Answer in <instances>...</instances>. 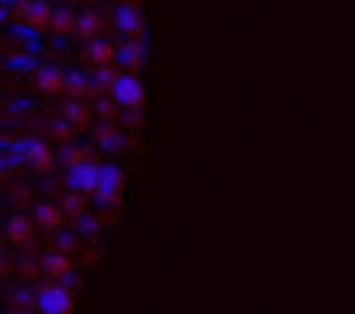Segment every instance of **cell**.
Instances as JSON below:
<instances>
[{
	"instance_id": "1",
	"label": "cell",
	"mask_w": 355,
	"mask_h": 314,
	"mask_svg": "<svg viewBox=\"0 0 355 314\" xmlns=\"http://www.w3.org/2000/svg\"><path fill=\"white\" fill-rule=\"evenodd\" d=\"M107 94H111V101L118 104V110L138 114V110L145 107V83L138 80V73H114Z\"/></svg>"
},
{
	"instance_id": "2",
	"label": "cell",
	"mask_w": 355,
	"mask_h": 314,
	"mask_svg": "<svg viewBox=\"0 0 355 314\" xmlns=\"http://www.w3.org/2000/svg\"><path fill=\"white\" fill-rule=\"evenodd\" d=\"M111 24L118 28V35L124 42H138V35L145 31V14L138 7V0H121L111 14Z\"/></svg>"
},
{
	"instance_id": "3",
	"label": "cell",
	"mask_w": 355,
	"mask_h": 314,
	"mask_svg": "<svg viewBox=\"0 0 355 314\" xmlns=\"http://www.w3.org/2000/svg\"><path fill=\"white\" fill-rule=\"evenodd\" d=\"M35 308H38V314H73L76 301H73V294H69L62 283H55V287H45V290L38 294Z\"/></svg>"
},
{
	"instance_id": "4",
	"label": "cell",
	"mask_w": 355,
	"mask_h": 314,
	"mask_svg": "<svg viewBox=\"0 0 355 314\" xmlns=\"http://www.w3.org/2000/svg\"><path fill=\"white\" fill-rule=\"evenodd\" d=\"M121 190H124V173H121L114 163H101V183H97V201L101 204H107V208H114L121 197Z\"/></svg>"
},
{
	"instance_id": "5",
	"label": "cell",
	"mask_w": 355,
	"mask_h": 314,
	"mask_svg": "<svg viewBox=\"0 0 355 314\" xmlns=\"http://www.w3.org/2000/svg\"><path fill=\"white\" fill-rule=\"evenodd\" d=\"M118 66H121V73H138L145 66V45L141 42H124V45H118Z\"/></svg>"
},
{
	"instance_id": "6",
	"label": "cell",
	"mask_w": 355,
	"mask_h": 314,
	"mask_svg": "<svg viewBox=\"0 0 355 314\" xmlns=\"http://www.w3.org/2000/svg\"><path fill=\"white\" fill-rule=\"evenodd\" d=\"M21 17H24L28 24L45 28V24H52V3H49V0H24V3H21Z\"/></svg>"
},
{
	"instance_id": "7",
	"label": "cell",
	"mask_w": 355,
	"mask_h": 314,
	"mask_svg": "<svg viewBox=\"0 0 355 314\" xmlns=\"http://www.w3.org/2000/svg\"><path fill=\"white\" fill-rule=\"evenodd\" d=\"M104 14L101 10H83L80 14V24H76V35L80 38H90V42H101V31H104Z\"/></svg>"
},
{
	"instance_id": "8",
	"label": "cell",
	"mask_w": 355,
	"mask_h": 314,
	"mask_svg": "<svg viewBox=\"0 0 355 314\" xmlns=\"http://www.w3.org/2000/svg\"><path fill=\"white\" fill-rule=\"evenodd\" d=\"M66 73H59V69H38L35 73V87H38V94H62L66 90Z\"/></svg>"
},
{
	"instance_id": "9",
	"label": "cell",
	"mask_w": 355,
	"mask_h": 314,
	"mask_svg": "<svg viewBox=\"0 0 355 314\" xmlns=\"http://www.w3.org/2000/svg\"><path fill=\"white\" fill-rule=\"evenodd\" d=\"M76 24H80V17H76V10L73 7H52V28L55 31H76Z\"/></svg>"
},
{
	"instance_id": "10",
	"label": "cell",
	"mask_w": 355,
	"mask_h": 314,
	"mask_svg": "<svg viewBox=\"0 0 355 314\" xmlns=\"http://www.w3.org/2000/svg\"><path fill=\"white\" fill-rule=\"evenodd\" d=\"M28 156H31V163H35V170H49L52 166V152H49V145H28Z\"/></svg>"
},
{
	"instance_id": "11",
	"label": "cell",
	"mask_w": 355,
	"mask_h": 314,
	"mask_svg": "<svg viewBox=\"0 0 355 314\" xmlns=\"http://www.w3.org/2000/svg\"><path fill=\"white\" fill-rule=\"evenodd\" d=\"M35 210H38L35 217H38L42 224H55V221L62 217V210H55V208H52V204H42V208H35Z\"/></svg>"
},
{
	"instance_id": "12",
	"label": "cell",
	"mask_w": 355,
	"mask_h": 314,
	"mask_svg": "<svg viewBox=\"0 0 355 314\" xmlns=\"http://www.w3.org/2000/svg\"><path fill=\"white\" fill-rule=\"evenodd\" d=\"M17 314H35V311H17Z\"/></svg>"
},
{
	"instance_id": "13",
	"label": "cell",
	"mask_w": 355,
	"mask_h": 314,
	"mask_svg": "<svg viewBox=\"0 0 355 314\" xmlns=\"http://www.w3.org/2000/svg\"><path fill=\"white\" fill-rule=\"evenodd\" d=\"M118 3H121V0H118Z\"/></svg>"
}]
</instances>
